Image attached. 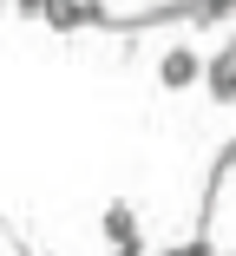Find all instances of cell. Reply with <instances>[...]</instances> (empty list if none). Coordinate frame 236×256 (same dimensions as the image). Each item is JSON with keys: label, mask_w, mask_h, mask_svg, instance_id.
<instances>
[{"label": "cell", "mask_w": 236, "mask_h": 256, "mask_svg": "<svg viewBox=\"0 0 236 256\" xmlns=\"http://www.w3.org/2000/svg\"><path fill=\"white\" fill-rule=\"evenodd\" d=\"M105 236L118 250H138V210H131V204H112V210H105Z\"/></svg>", "instance_id": "obj_3"}, {"label": "cell", "mask_w": 236, "mask_h": 256, "mask_svg": "<svg viewBox=\"0 0 236 256\" xmlns=\"http://www.w3.org/2000/svg\"><path fill=\"white\" fill-rule=\"evenodd\" d=\"M0 7H13V0H0Z\"/></svg>", "instance_id": "obj_5"}, {"label": "cell", "mask_w": 236, "mask_h": 256, "mask_svg": "<svg viewBox=\"0 0 236 256\" xmlns=\"http://www.w3.org/2000/svg\"><path fill=\"white\" fill-rule=\"evenodd\" d=\"M204 79V53H197V46H171V53L158 60V86L164 92H191Z\"/></svg>", "instance_id": "obj_1"}, {"label": "cell", "mask_w": 236, "mask_h": 256, "mask_svg": "<svg viewBox=\"0 0 236 256\" xmlns=\"http://www.w3.org/2000/svg\"><path fill=\"white\" fill-rule=\"evenodd\" d=\"M13 7H20V14H33V20H53L66 0H13Z\"/></svg>", "instance_id": "obj_4"}, {"label": "cell", "mask_w": 236, "mask_h": 256, "mask_svg": "<svg viewBox=\"0 0 236 256\" xmlns=\"http://www.w3.org/2000/svg\"><path fill=\"white\" fill-rule=\"evenodd\" d=\"M39 256H53V250H39Z\"/></svg>", "instance_id": "obj_6"}, {"label": "cell", "mask_w": 236, "mask_h": 256, "mask_svg": "<svg viewBox=\"0 0 236 256\" xmlns=\"http://www.w3.org/2000/svg\"><path fill=\"white\" fill-rule=\"evenodd\" d=\"M204 92L217 98V106H236V40L223 46L217 60H204Z\"/></svg>", "instance_id": "obj_2"}]
</instances>
